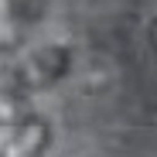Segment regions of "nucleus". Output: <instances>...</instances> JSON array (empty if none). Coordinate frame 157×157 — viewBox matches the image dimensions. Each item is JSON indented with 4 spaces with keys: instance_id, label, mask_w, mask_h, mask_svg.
Instances as JSON below:
<instances>
[{
    "instance_id": "1",
    "label": "nucleus",
    "mask_w": 157,
    "mask_h": 157,
    "mask_svg": "<svg viewBox=\"0 0 157 157\" xmlns=\"http://www.w3.org/2000/svg\"><path fill=\"white\" fill-rule=\"evenodd\" d=\"M68 62H72V51L65 44H48V48L38 51V55H31L14 75H17V82H21L24 92L28 89H48L51 82H58V78L65 75Z\"/></svg>"
},
{
    "instance_id": "2",
    "label": "nucleus",
    "mask_w": 157,
    "mask_h": 157,
    "mask_svg": "<svg viewBox=\"0 0 157 157\" xmlns=\"http://www.w3.org/2000/svg\"><path fill=\"white\" fill-rule=\"evenodd\" d=\"M51 140V126L48 120H24L17 130H14V137L4 144V150H0V157H41L44 147Z\"/></svg>"
},
{
    "instance_id": "3",
    "label": "nucleus",
    "mask_w": 157,
    "mask_h": 157,
    "mask_svg": "<svg viewBox=\"0 0 157 157\" xmlns=\"http://www.w3.org/2000/svg\"><path fill=\"white\" fill-rule=\"evenodd\" d=\"M21 123H24V89L14 72L0 68V126L17 130Z\"/></svg>"
},
{
    "instance_id": "4",
    "label": "nucleus",
    "mask_w": 157,
    "mask_h": 157,
    "mask_svg": "<svg viewBox=\"0 0 157 157\" xmlns=\"http://www.w3.org/2000/svg\"><path fill=\"white\" fill-rule=\"evenodd\" d=\"M17 41H21V31L14 21V0H0V51L17 48Z\"/></svg>"
},
{
    "instance_id": "5",
    "label": "nucleus",
    "mask_w": 157,
    "mask_h": 157,
    "mask_svg": "<svg viewBox=\"0 0 157 157\" xmlns=\"http://www.w3.org/2000/svg\"><path fill=\"white\" fill-rule=\"evenodd\" d=\"M150 41L157 44V24H154V28H150Z\"/></svg>"
}]
</instances>
